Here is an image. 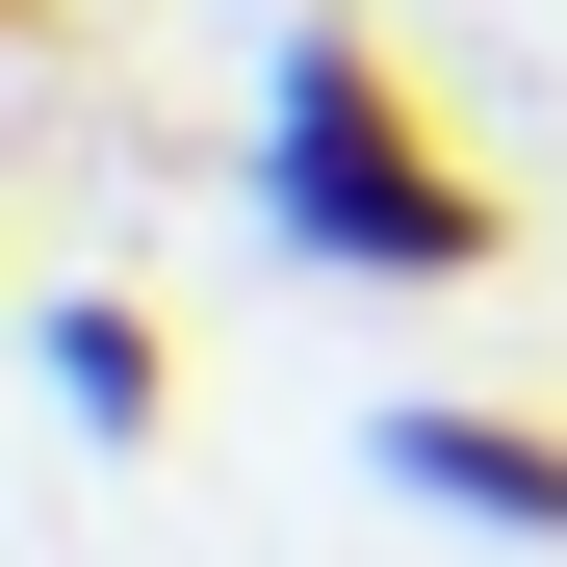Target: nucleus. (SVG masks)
Listing matches in <instances>:
<instances>
[{
    "label": "nucleus",
    "mask_w": 567,
    "mask_h": 567,
    "mask_svg": "<svg viewBox=\"0 0 567 567\" xmlns=\"http://www.w3.org/2000/svg\"><path fill=\"white\" fill-rule=\"evenodd\" d=\"M258 233L310 258V284H491L516 207H491V155H464L413 104V52L388 27H336V0H284V52H258Z\"/></svg>",
    "instance_id": "nucleus-1"
},
{
    "label": "nucleus",
    "mask_w": 567,
    "mask_h": 567,
    "mask_svg": "<svg viewBox=\"0 0 567 567\" xmlns=\"http://www.w3.org/2000/svg\"><path fill=\"white\" fill-rule=\"evenodd\" d=\"M27 361H52V413H78V439H155V413H181V361H155V310H130V284H52V310H27Z\"/></svg>",
    "instance_id": "nucleus-3"
},
{
    "label": "nucleus",
    "mask_w": 567,
    "mask_h": 567,
    "mask_svg": "<svg viewBox=\"0 0 567 567\" xmlns=\"http://www.w3.org/2000/svg\"><path fill=\"white\" fill-rule=\"evenodd\" d=\"M361 464H388L413 516H464V542H542V567H567V413H491V388H388V413H361Z\"/></svg>",
    "instance_id": "nucleus-2"
}]
</instances>
